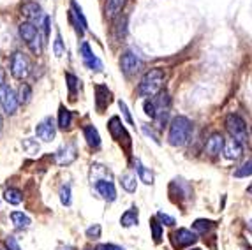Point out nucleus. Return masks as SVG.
Instances as JSON below:
<instances>
[{
	"mask_svg": "<svg viewBox=\"0 0 252 250\" xmlns=\"http://www.w3.org/2000/svg\"><path fill=\"white\" fill-rule=\"evenodd\" d=\"M164 81H166V72L160 67H154L141 78V83L138 87V94L141 97H156L162 92Z\"/></svg>",
	"mask_w": 252,
	"mask_h": 250,
	"instance_id": "nucleus-1",
	"label": "nucleus"
},
{
	"mask_svg": "<svg viewBox=\"0 0 252 250\" xmlns=\"http://www.w3.org/2000/svg\"><path fill=\"white\" fill-rule=\"evenodd\" d=\"M169 106H171V99H169L168 92H160L159 95L150 97V99L145 100V113L148 117L154 118L157 124H164L166 118H168L169 113Z\"/></svg>",
	"mask_w": 252,
	"mask_h": 250,
	"instance_id": "nucleus-2",
	"label": "nucleus"
},
{
	"mask_svg": "<svg viewBox=\"0 0 252 250\" xmlns=\"http://www.w3.org/2000/svg\"><path fill=\"white\" fill-rule=\"evenodd\" d=\"M190 134H192V122L187 117H177L173 118L169 125L168 143L171 146H184L189 143Z\"/></svg>",
	"mask_w": 252,
	"mask_h": 250,
	"instance_id": "nucleus-3",
	"label": "nucleus"
},
{
	"mask_svg": "<svg viewBox=\"0 0 252 250\" xmlns=\"http://www.w3.org/2000/svg\"><path fill=\"white\" fill-rule=\"evenodd\" d=\"M20 35L21 39L27 42V46L30 48V51L34 55H41L42 51V39H41V33H39V29H35L34 23H30V21H25V23H21L20 25Z\"/></svg>",
	"mask_w": 252,
	"mask_h": 250,
	"instance_id": "nucleus-4",
	"label": "nucleus"
},
{
	"mask_svg": "<svg viewBox=\"0 0 252 250\" xmlns=\"http://www.w3.org/2000/svg\"><path fill=\"white\" fill-rule=\"evenodd\" d=\"M226 129H227V132L231 134V138H235L236 141H240L242 145L249 139L247 125H245L244 118L235 115V113H231V115L226 117Z\"/></svg>",
	"mask_w": 252,
	"mask_h": 250,
	"instance_id": "nucleus-5",
	"label": "nucleus"
},
{
	"mask_svg": "<svg viewBox=\"0 0 252 250\" xmlns=\"http://www.w3.org/2000/svg\"><path fill=\"white\" fill-rule=\"evenodd\" d=\"M30 72V62L21 51H16L11 60V74L16 79H25Z\"/></svg>",
	"mask_w": 252,
	"mask_h": 250,
	"instance_id": "nucleus-6",
	"label": "nucleus"
},
{
	"mask_svg": "<svg viewBox=\"0 0 252 250\" xmlns=\"http://www.w3.org/2000/svg\"><path fill=\"white\" fill-rule=\"evenodd\" d=\"M143 65V60L139 59L138 55L134 51H126L122 55V59H120V69L126 76H132L141 69Z\"/></svg>",
	"mask_w": 252,
	"mask_h": 250,
	"instance_id": "nucleus-7",
	"label": "nucleus"
},
{
	"mask_svg": "<svg viewBox=\"0 0 252 250\" xmlns=\"http://www.w3.org/2000/svg\"><path fill=\"white\" fill-rule=\"evenodd\" d=\"M18 104H20L18 95L13 92V88H9L7 85H5V87L0 90V106H2V109L7 113L9 117H13L18 109Z\"/></svg>",
	"mask_w": 252,
	"mask_h": 250,
	"instance_id": "nucleus-8",
	"label": "nucleus"
},
{
	"mask_svg": "<svg viewBox=\"0 0 252 250\" xmlns=\"http://www.w3.org/2000/svg\"><path fill=\"white\" fill-rule=\"evenodd\" d=\"M76 157H78V150H76L74 143H65L63 146H60L57 154H55V160L60 166H67V164L74 162Z\"/></svg>",
	"mask_w": 252,
	"mask_h": 250,
	"instance_id": "nucleus-9",
	"label": "nucleus"
},
{
	"mask_svg": "<svg viewBox=\"0 0 252 250\" xmlns=\"http://www.w3.org/2000/svg\"><path fill=\"white\" fill-rule=\"evenodd\" d=\"M35 136L46 143L53 141L55 136H57V125H55L53 118H44V120L35 127Z\"/></svg>",
	"mask_w": 252,
	"mask_h": 250,
	"instance_id": "nucleus-10",
	"label": "nucleus"
},
{
	"mask_svg": "<svg viewBox=\"0 0 252 250\" xmlns=\"http://www.w3.org/2000/svg\"><path fill=\"white\" fill-rule=\"evenodd\" d=\"M80 51H81V59H83L85 65L89 67L90 71H95V72L102 71V62L92 53V50H90V46H89V42H83V44H81V48H80Z\"/></svg>",
	"mask_w": 252,
	"mask_h": 250,
	"instance_id": "nucleus-11",
	"label": "nucleus"
},
{
	"mask_svg": "<svg viewBox=\"0 0 252 250\" xmlns=\"http://www.w3.org/2000/svg\"><path fill=\"white\" fill-rule=\"evenodd\" d=\"M21 14L27 18V21H30V23H34L35 27L39 25V21L42 20V9L39 4H35V2H27V4L21 5Z\"/></svg>",
	"mask_w": 252,
	"mask_h": 250,
	"instance_id": "nucleus-12",
	"label": "nucleus"
},
{
	"mask_svg": "<svg viewBox=\"0 0 252 250\" xmlns=\"http://www.w3.org/2000/svg\"><path fill=\"white\" fill-rule=\"evenodd\" d=\"M171 240H173V245L177 247V249H182V247H189L192 243H196L198 236L189 229H178L171 234Z\"/></svg>",
	"mask_w": 252,
	"mask_h": 250,
	"instance_id": "nucleus-13",
	"label": "nucleus"
},
{
	"mask_svg": "<svg viewBox=\"0 0 252 250\" xmlns=\"http://www.w3.org/2000/svg\"><path fill=\"white\" fill-rule=\"evenodd\" d=\"M224 143H226V139H224L222 134H220V132H214L210 138L206 139L205 152L210 155V157H215V155L220 154V150H224Z\"/></svg>",
	"mask_w": 252,
	"mask_h": 250,
	"instance_id": "nucleus-14",
	"label": "nucleus"
},
{
	"mask_svg": "<svg viewBox=\"0 0 252 250\" xmlns=\"http://www.w3.org/2000/svg\"><path fill=\"white\" fill-rule=\"evenodd\" d=\"M95 190L99 192V196L106 201H115L117 199V190H115V185L108 180H97L95 184Z\"/></svg>",
	"mask_w": 252,
	"mask_h": 250,
	"instance_id": "nucleus-15",
	"label": "nucleus"
},
{
	"mask_svg": "<svg viewBox=\"0 0 252 250\" xmlns=\"http://www.w3.org/2000/svg\"><path fill=\"white\" fill-rule=\"evenodd\" d=\"M242 154H244V146H242L240 141H236L235 138L227 139V141L224 143V155H226V158L236 160V158L242 157Z\"/></svg>",
	"mask_w": 252,
	"mask_h": 250,
	"instance_id": "nucleus-16",
	"label": "nucleus"
},
{
	"mask_svg": "<svg viewBox=\"0 0 252 250\" xmlns=\"http://www.w3.org/2000/svg\"><path fill=\"white\" fill-rule=\"evenodd\" d=\"M83 132H85V139H87L90 148H99V146H101V136H99V130H97L94 125H87Z\"/></svg>",
	"mask_w": 252,
	"mask_h": 250,
	"instance_id": "nucleus-17",
	"label": "nucleus"
},
{
	"mask_svg": "<svg viewBox=\"0 0 252 250\" xmlns=\"http://www.w3.org/2000/svg\"><path fill=\"white\" fill-rule=\"evenodd\" d=\"M126 2H127V0H108V2H106V7H104L106 18L113 20V18L117 16V14L124 9Z\"/></svg>",
	"mask_w": 252,
	"mask_h": 250,
	"instance_id": "nucleus-18",
	"label": "nucleus"
},
{
	"mask_svg": "<svg viewBox=\"0 0 252 250\" xmlns=\"http://www.w3.org/2000/svg\"><path fill=\"white\" fill-rule=\"evenodd\" d=\"M11 222H13V225L16 229H27L32 220H30L29 215H25L23 212H13L11 213Z\"/></svg>",
	"mask_w": 252,
	"mask_h": 250,
	"instance_id": "nucleus-19",
	"label": "nucleus"
},
{
	"mask_svg": "<svg viewBox=\"0 0 252 250\" xmlns=\"http://www.w3.org/2000/svg\"><path fill=\"white\" fill-rule=\"evenodd\" d=\"M120 224L124 227H130V225L138 224V208H129L122 217H120Z\"/></svg>",
	"mask_w": 252,
	"mask_h": 250,
	"instance_id": "nucleus-20",
	"label": "nucleus"
},
{
	"mask_svg": "<svg viewBox=\"0 0 252 250\" xmlns=\"http://www.w3.org/2000/svg\"><path fill=\"white\" fill-rule=\"evenodd\" d=\"M71 122H72V113L69 111L65 106H60V111H59V127L60 129H69L71 127Z\"/></svg>",
	"mask_w": 252,
	"mask_h": 250,
	"instance_id": "nucleus-21",
	"label": "nucleus"
},
{
	"mask_svg": "<svg viewBox=\"0 0 252 250\" xmlns=\"http://www.w3.org/2000/svg\"><path fill=\"white\" fill-rule=\"evenodd\" d=\"M136 171H138L139 180H141L143 184H147V185L154 184V173H152L150 169H147V167L139 162V160H136Z\"/></svg>",
	"mask_w": 252,
	"mask_h": 250,
	"instance_id": "nucleus-22",
	"label": "nucleus"
},
{
	"mask_svg": "<svg viewBox=\"0 0 252 250\" xmlns=\"http://www.w3.org/2000/svg\"><path fill=\"white\" fill-rule=\"evenodd\" d=\"M120 184H122V187L126 188L127 192H136V185H138V182H136L134 175H130V173L122 175L120 176Z\"/></svg>",
	"mask_w": 252,
	"mask_h": 250,
	"instance_id": "nucleus-23",
	"label": "nucleus"
},
{
	"mask_svg": "<svg viewBox=\"0 0 252 250\" xmlns=\"http://www.w3.org/2000/svg\"><path fill=\"white\" fill-rule=\"evenodd\" d=\"M71 7H72V16L76 18V21L81 25V29L83 30H87V27H89V23H87V20H85V16H83V11H81V7L78 4H76L74 0H71Z\"/></svg>",
	"mask_w": 252,
	"mask_h": 250,
	"instance_id": "nucleus-24",
	"label": "nucleus"
},
{
	"mask_svg": "<svg viewBox=\"0 0 252 250\" xmlns=\"http://www.w3.org/2000/svg\"><path fill=\"white\" fill-rule=\"evenodd\" d=\"M4 199L7 201L9 204H20L23 196H21V192L18 190V188H7V190L4 192Z\"/></svg>",
	"mask_w": 252,
	"mask_h": 250,
	"instance_id": "nucleus-25",
	"label": "nucleus"
},
{
	"mask_svg": "<svg viewBox=\"0 0 252 250\" xmlns=\"http://www.w3.org/2000/svg\"><path fill=\"white\" fill-rule=\"evenodd\" d=\"M30 97H32V88H30V85L23 83L20 87V90H18V100H20V104H29Z\"/></svg>",
	"mask_w": 252,
	"mask_h": 250,
	"instance_id": "nucleus-26",
	"label": "nucleus"
},
{
	"mask_svg": "<svg viewBox=\"0 0 252 250\" xmlns=\"http://www.w3.org/2000/svg\"><path fill=\"white\" fill-rule=\"evenodd\" d=\"M150 227H152V238H154V242L159 243L160 238H162V224H159V219L157 217L150 219Z\"/></svg>",
	"mask_w": 252,
	"mask_h": 250,
	"instance_id": "nucleus-27",
	"label": "nucleus"
},
{
	"mask_svg": "<svg viewBox=\"0 0 252 250\" xmlns=\"http://www.w3.org/2000/svg\"><path fill=\"white\" fill-rule=\"evenodd\" d=\"M214 225L215 224L212 220H205V219H199V220H196L192 224V229L196 231V233H206V231L212 229Z\"/></svg>",
	"mask_w": 252,
	"mask_h": 250,
	"instance_id": "nucleus-28",
	"label": "nucleus"
},
{
	"mask_svg": "<svg viewBox=\"0 0 252 250\" xmlns=\"http://www.w3.org/2000/svg\"><path fill=\"white\" fill-rule=\"evenodd\" d=\"M251 175H252V158L247 160L245 164H242V166L235 171L236 178H245V176H251Z\"/></svg>",
	"mask_w": 252,
	"mask_h": 250,
	"instance_id": "nucleus-29",
	"label": "nucleus"
},
{
	"mask_svg": "<svg viewBox=\"0 0 252 250\" xmlns=\"http://www.w3.org/2000/svg\"><path fill=\"white\" fill-rule=\"evenodd\" d=\"M60 203H62L63 206H69V204H71V187H69V185H63V187L60 188Z\"/></svg>",
	"mask_w": 252,
	"mask_h": 250,
	"instance_id": "nucleus-30",
	"label": "nucleus"
},
{
	"mask_svg": "<svg viewBox=\"0 0 252 250\" xmlns=\"http://www.w3.org/2000/svg\"><path fill=\"white\" fill-rule=\"evenodd\" d=\"M65 79L69 81V94H71V99H74V95H76V87L80 85V81H78V78L76 76H72V74H65Z\"/></svg>",
	"mask_w": 252,
	"mask_h": 250,
	"instance_id": "nucleus-31",
	"label": "nucleus"
},
{
	"mask_svg": "<svg viewBox=\"0 0 252 250\" xmlns=\"http://www.w3.org/2000/svg\"><path fill=\"white\" fill-rule=\"evenodd\" d=\"M101 225L99 224H94L90 225L89 229H87V238H90V240H99L101 238Z\"/></svg>",
	"mask_w": 252,
	"mask_h": 250,
	"instance_id": "nucleus-32",
	"label": "nucleus"
},
{
	"mask_svg": "<svg viewBox=\"0 0 252 250\" xmlns=\"http://www.w3.org/2000/svg\"><path fill=\"white\" fill-rule=\"evenodd\" d=\"M21 145H23V148H25L29 154H37L39 152V145L35 141H32V139H23Z\"/></svg>",
	"mask_w": 252,
	"mask_h": 250,
	"instance_id": "nucleus-33",
	"label": "nucleus"
},
{
	"mask_svg": "<svg viewBox=\"0 0 252 250\" xmlns=\"http://www.w3.org/2000/svg\"><path fill=\"white\" fill-rule=\"evenodd\" d=\"M53 50L57 57H62L63 55V42H62V35L57 33V37H55V44H53Z\"/></svg>",
	"mask_w": 252,
	"mask_h": 250,
	"instance_id": "nucleus-34",
	"label": "nucleus"
},
{
	"mask_svg": "<svg viewBox=\"0 0 252 250\" xmlns=\"http://www.w3.org/2000/svg\"><path fill=\"white\" fill-rule=\"evenodd\" d=\"M157 219H159V222L162 225H168V227H173V225H175V219L169 217V215H166V213H162V212L157 213Z\"/></svg>",
	"mask_w": 252,
	"mask_h": 250,
	"instance_id": "nucleus-35",
	"label": "nucleus"
},
{
	"mask_svg": "<svg viewBox=\"0 0 252 250\" xmlns=\"http://www.w3.org/2000/svg\"><path fill=\"white\" fill-rule=\"evenodd\" d=\"M118 106H120V109H122V113H124V117H126L127 124H129V125L134 124V122H132V117H130L129 109H127V104H126V102H124V100H120V102H118Z\"/></svg>",
	"mask_w": 252,
	"mask_h": 250,
	"instance_id": "nucleus-36",
	"label": "nucleus"
},
{
	"mask_svg": "<svg viewBox=\"0 0 252 250\" xmlns=\"http://www.w3.org/2000/svg\"><path fill=\"white\" fill-rule=\"evenodd\" d=\"M5 247H7L9 250H21L16 242V238H13V236H9L7 240H5Z\"/></svg>",
	"mask_w": 252,
	"mask_h": 250,
	"instance_id": "nucleus-37",
	"label": "nucleus"
},
{
	"mask_svg": "<svg viewBox=\"0 0 252 250\" xmlns=\"http://www.w3.org/2000/svg\"><path fill=\"white\" fill-rule=\"evenodd\" d=\"M50 23H51V20L48 16H44V23H42V27H44V42L50 39Z\"/></svg>",
	"mask_w": 252,
	"mask_h": 250,
	"instance_id": "nucleus-38",
	"label": "nucleus"
},
{
	"mask_svg": "<svg viewBox=\"0 0 252 250\" xmlns=\"http://www.w3.org/2000/svg\"><path fill=\"white\" fill-rule=\"evenodd\" d=\"M99 250H126V249H122V247H118V245H113V243H104V245L99 247Z\"/></svg>",
	"mask_w": 252,
	"mask_h": 250,
	"instance_id": "nucleus-39",
	"label": "nucleus"
},
{
	"mask_svg": "<svg viewBox=\"0 0 252 250\" xmlns=\"http://www.w3.org/2000/svg\"><path fill=\"white\" fill-rule=\"evenodd\" d=\"M4 87H5V85H4V72L0 71V90H2Z\"/></svg>",
	"mask_w": 252,
	"mask_h": 250,
	"instance_id": "nucleus-40",
	"label": "nucleus"
},
{
	"mask_svg": "<svg viewBox=\"0 0 252 250\" xmlns=\"http://www.w3.org/2000/svg\"><path fill=\"white\" fill-rule=\"evenodd\" d=\"M2 127H4V118H2V115H0V132H2Z\"/></svg>",
	"mask_w": 252,
	"mask_h": 250,
	"instance_id": "nucleus-41",
	"label": "nucleus"
},
{
	"mask_svg": "<svg viewBox=\"0 0 252 250\" xmlns=\"http://www.w3.org/2000/svg\"><path fill=\"white\" fill-rule=\"evenodd\" d=\"M60 250H72V247H69V245H67V247H62Z\"/></svg>",
	"mask_w": 252,
	"mask_h": 250,
	"instance_id": "nucleus-42",
	"label": "nucleus"
},
{
	"mask_svg": "<svg viewBox=\"0 0 252 250\" xmlns=\"http://www.w3.org/2000/svg\"><path fill=\"white\" fill-rule=\"evenodd\" d=\"M249 229H251V234H252V220L249 222Z\"/></svg>",
	"mask_w": 252,
	"mask_h": 250,
	"instance_id": "nucleus-43",
	"label": "nucleus"
},
{
	"mask_svg": "<svg viewBox=\"0 0 252 250\" xmlns=\"http://www.w3.org/2000/svg\"><path fill=\"white\" fill-rule=\"evenodd\" d=\"M190 250H201V249H190Z\"/></svg>",
	"mask_w": 252,
	"mask_h": 250,
	"instance_id": "nucleus-44",
	"label": "nucleus"
},
{
	"mask_svg": "<svg viewBox=\"0 0 252 250\" xmlns=\"http://www.w3.org/2000/svg\"><path fill=\"white\" fill-rule=\"evenodd\" d=\"M87 250H92V249H87Z\"/></svg>",
	"mask_w": 252,
	"mask_h": 250,
	"instance_id": "nucleus-45",
	"label": "nucleus"
}]
</instances>
